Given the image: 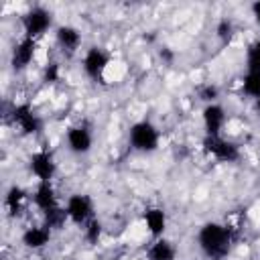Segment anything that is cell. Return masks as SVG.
I'll return each mask as SVG.
<instances>
[{
	"label": "cell",
	"instance_id": "5",
	"mask_svg": "<svg viewBox=\"0 0 260 260\" xmlns=\"http://www.w3.org/2000/svg\"><path fill=\"white\" fill-rule=\"evenodd\" d=\"M63 207H65L69 223L79 225V228H83L87 221H91L95 217V205H93V199L87 193L67 195V199L63 201Z\"/></svg>",
	"mask_w": 260,
	"mask_h": 260
},
{
	"label": "cell",
	"instance_id": "18",
	"mask_svg": "<svg viewBox=\"0 0 260 260\" xmlns=\"http://www.w3.org/2000/svg\"><path fill=\"white\" fill-rule=\"evenodd\" d=\"M240 89H242V93H244L246 98L256 100V98L260 95V73H250V71H246V75H244L242 81H240Z\"/></svg>",
	"mask_w": 260,
	"mask_h": 260
},
{
	"label": "cell",
	"instance_id": "13",
	"mask_svg": "<svg viewBox=\"0 0 260 260\" xmlns=\"http://www.w3.org/2000/svg\"><path fill=\"white\" fill-rule=\"evenodd\" d=\"M37 49H39V41L20 37L10 51V65L14 67V71H24L26 67H30V63L37 59Z\"/></svg>",
	"mask_w": 260,
	"mask_h": 260
},
{
	"label": "cell",
	"instance_id": "14",
	"mask_svg": "<svg viewBox=\"0 0 260 260\" xmlns=\"http://www.w3.org/2000/svg\"><path fill=\"white\" fill-rule=\"evenodd\" d=\"M51 238H53V230L47 228L43 221L41 223H30L22 230L20 234V244L26 248V250H32V252H41L45 250L49 244H51Z\"/></svg>",
	"mask_w": 260,
	"mask_h": 260
},
{
	"label": "cell",
	"instance_id": "8",
	"mask_svg": "<svg viewBox=\"0 0 260 260\" xmlns=\"http://www.w3.org/2000/svg\"><path fill=\"white\" fill-rule=\"evenodd\" d=\"M28 173L37 183H53L57 175V160L51 150L39 148L28 156Z\"/></svg>",
	"mask_w": 260,
	"mask_h": 260
},
{
	"label": "cell",
	"instance_id": "15",
	"mask_svg": "<svg viewBox=\"0 0 260 260\" xmlns=\"http://www.w3.org/2000/svg\"><path fill=\"white\" fill-rule=\"evenodd\" d=\"M142 223H144V230L148 232L150 238H160L167 232L169 215L160 205H148L142 211Z\"/></svg>",
	"mask_w": 260,
	"mask_h": 260
},
{
	"label": "cell",
	"instance_id": "21",
	"mask_svg": "<svg viewBox=\"0 0 260 260\" xmlns=\"http://www.w3.org/2000/svg\"><path fill=\"white\" fill-rule=\"evenodd\" d=\"M81 230H83V240L87 244H98L100 238H102V234H104V225H102V221L98 217H93L91 221H87Z\"/></svg>",
	"mask_w": 260,
	"mask_h": 260
},
{
	"label": "cell",
	"instance_id": "12",
	"mask_svg": "<svg viewBox=\"0 0 260 260\" xmlns=\"http://www.w3.org/2000/svg\"><path fill=\"white\" fill-rule=\"evenodd\" d=\"M201 124L205 130V136H221L223 128L228 124V112L225 108L215 102V104H207L201 110Z\"/></svg>",
	"mask_w": 260,
	"mask_h": 260
},
{
	"label": "cell",
	"instance_id": "10",
	"mask_svg": "<svg viewBox=\"0 0 260 260\" xmlns=\"http://www.w3.org/2000/svg\"><path fill=\"white\" fill-rule=\"evenodd\" d=\"M30 203L41 215H47L63 207V201L59 199V193L53 183H37L35 189L30 191Z\"/></svg>",
	"mask_w": 260,
	"mask_h": 260
},
{
	"label": "cell",
	"instance_id": "2",
	"mask_svg": "<svg viewBox=\"0 0 260 260\" xmlns=\"http://www.w3.org/2000/svg\"><path fill=\"white\" fill-rule=\"evenodd\" d=\"M128 144L134 152L150 154L160 146V128L150 120H136L128 128Z\"/></svg>",
	"mask_w": 260,
	"mask_h": 260
},
{
	"label": "cell",
	"instance_id": "7",
	"mask_svg": "<svg viewBox=\"0 0 260 260\" xmlns=\"http://www.w3.org/2000/svg\"><path fill=\"white\" fill-rule=\"evenodd\" d=\"M203 150L217 162H236L242 156L240 146L234 140L225 138L223 134L221 136H203Z\"/></svg>",
	"mask_w": 260,
	"mask_h": 260
},
{
	"label": "cell",
	"instance_id": "25",
	"mask_svg": "<svg viewBox=\"0 0 260 260\" xmlns=\"http://www.w3.org/2000/svg\"><path fill=\"white\" fill-rule=\"evenodd\" d=\"M250 12H252L254 22L260 26V0H256V2H252V4H250Z\"/></svg>",
	"mask_w": 260,
	"mask_h": 260
},
{
	"label": "cell",
	"instance_id": "1",
	"mask_svg": "<svg viewBox=\"0 0 260 260\" xmlns=\"http://www.w3.org/2000/svg\"><path fill=\"white\" fill-rule=\"evenodd\" d=\"M197 248L207 260H225L236 244V232L223 221H205L195 236Z\"/></svg>",
	"mask_w": 260,
	"mask_h": 260
},
{
	"label": "cell",
	"instance_id": "23",
	"mask_svg": "<svg viewBox=\"0 0 260 260\" xmlns=\"http://www.w3.org/2000/svg\"><path fill=\"white\" fill-rule=\"evenodd\" d=\"M219 87L215 85V83H203L199 89H197V98L203 102V106H207V104H215V102H219Z\"/></svg>",
	"mask_w": 260,
	"mask_h": 260
},
{
	"label": "cell",
	"instance_id": "6",
	"mask_svg": "<svg viewBox=\"0 0 260 260\" xmlns=\"http://www.w3.org/2000/svg\"><path fill=\"white\" fill-rule=\"evenodd\" d=\"M112 63L110 53L100 45H89L81 55V69L89 79H102Z\"/></svg>",
	"mask_w": 260,
	"mask_h": 260
},
{
	"label": "cell",
	"instance_id": "27",
	"mask_svg": "<svg viewBox=\"0 0 260 260\" xmlns=\"http://www.w3.org/2000/svg\"><path fill=\"white\" fill-rule=\"evenodd\" d=\"M37 260H51V258H47V256H41V258H37Z\"/></svg>",
	"mask_w": 260,
	"mask_h": 260
},
{
	"label": "cell",
	"instance_id": "19",
	"mask_svg": "<svg viewBox=\"0 0 260 260\" xmlns=\"http://www.w3.org/2000/svg\"><path fill=\"white\" fill-rule=\"evenodd\" d=\"M246 71L260 73V39H254L246 47Z\"/></svg>",
	"mask_w": 260,
	"mask_h": 260
},
{
	"label": "cell",
	"instance_id": "26",
	"mask_svg": "<svg viewBox=\"0 0 260 260\" xmlns=\"http://www.w3.org/2000/svg\"><path fill=\"white\" fill-rule=\"evenodd\" d=\"M254 110H256V114H258V118H260V95L254 100Z\"/></svg>",
	"mask_w": 260,
	"mask_h": 260
},
{
	"label": "cell",
	"instance_id": "17",
	"mask_svg": "<svg viewBox=\"0 0 260 260\" xmlns=\"http://www.w3.org/2000/svg\"><path fill=\"white\" fill-rule=\"evenodd\" d=\"M30 199V193L24 189V187H20V185H10L8 189H6V195H4V209H6V213H10V215H18L22 209H24V205H26V201Z\"/></svg>",
	"mask_w": 260,
	"mask_h": 260
},
{
	"label": "cell",
	"instance_id": "9",
	"mask_svg": "<svg viewBox=\"0 0 260 260\" xmlns=\"http://www.w3.org/2000/svg\"><path fill=\"white\" fill-rule=\"evenodd\" d=\"M65 144H67V150L71 154H77V156L87 154L93 148V132H91V128L87 124H83V122L71 124L65 130Z\"/></svg>",
	"mask_w": 260,
	"mask_h": 260
},
{
	"label": "cell",
	"instance_id": "16",
	"mask_svg": "<svg viewBox=\"0 0 260 260\" xmlns=\"http://www.w3.org/2000/svg\"><path fill=\"white\" fill-rule=\"evenodd\" d=\"M144 254H146V260H177L179 248L173 240H169L167 236H160L150 240Z\"/></svg>",
	"mask_w": 260,
	"mask_h": 260
},
{
	"label": "cell",
	"instance_id": "4",
	"mask_svg": "<svg viewBox=\"0 0 260 260\" xmlns=\"http://www.w3.org/2000/svg\"><path fill=\"white\" fill-rule=\"evenodd\" d=\"M10 124L22 134V136H35L43 130V118L35 112V108L28 102H20L14 104L10 108V112L6 114Z\"/></svg>",
	"mask_w": 260,
	"mask_h": 260
},
{
	"label": "cell",
	"instance_id": "22",
	"mask_svg": "<svg viewBox=\"0 0 260 260\" xmlns=\"http://www.w3.org/2000/svg\"><path fill=\"white\" fill-rule=\"evenodd\" d=\"M41 79H43L45 83H49V85L57 83V81L61 79V63H57V61L45 63L43 69H41Z\"/></svg>",
	"mask_w": 260,
	"mask_h": 260
},
{
	"label": "cell",
	"instance_id": "3",
	"mask_svg": "<svg viewBox=\"0 0 260 260\" xmlns=\"http://www.w3.org/2000/svg\"><path fill=\"white\" fill-rule=\"evenodd\" d=\"M20 26H22V37L41 41L49 30H55L53 12L45 6H30L26 12H22Z\"/></svg>",
	"mask_w": 260,
	"mask_h": 260
},
{
	"label": "cell",
	"instance_id": "11",
	"mask_svg": "<svg viewBox=\"0 0 260 260\" xmlns=\"http://www.w3.org/2000/svg\"><path fill=\"white\" fill-rule=\"evenodd\" d=\"M53 37H55V45L59 47L61 53L75 55V53L81 51L83 35L75 24H67V22L65 24H57L55 30H53Z\"/></svg>",
	"mask_w": 260,
	"mask_h": 260
},
{
	"label": "cell",
	"instance_id": "20",
	"mask_svg": "<svg viewBox=\"0 0 260 260\" xmlns=\"http://www.w3.org/2000/svg\"><path fill=\"white\" fill-rule=\"evenodd\" d=\"M236 35V22L230 18V16H223L217 20L215 24V37L221 41V43H230Z\"/></svg>",
	"mask_w": 260,
	"mask_h": 260
},
{
	"label": "cell",
	"instance_id": "24",
	"mask_svg": "<svg viewBox=\"0 0 260 260\" xmlns=\"http://www.w3.org/2000/svg\"><path fill=\"white\" fill-rule=\"evenodd\" d=\"M158 57H160L165 63H169V65H171V63H173V59H175V53L171 51V47H160V49H158Z\"/></svg>",
	"mask_w": 260,
	"mask_h": 260
}]
</instances>
